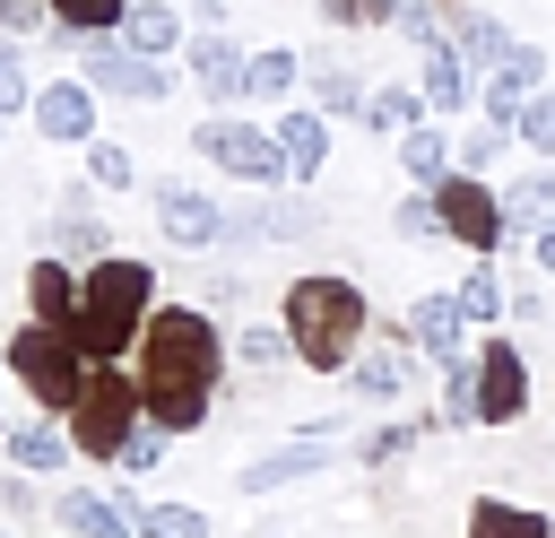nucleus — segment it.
<instances>
[{
	"label": "nucleus",
	"mask_w": 555,
	"mask_h": 538,
	"mask_svg": "<svg viewBox=\"0 0 555 538\" xmlns=\"http://www.w3.org/2000/svg\"><path fill=\"white\" fill-rule=\"evenodd\" d=\"M225 356L234 347L217 338V321L199 304H156L147 330H139V408H147V425L191 434L208 417V399H217Z\"/></svg>",
	"instance_id": "nucleus-1"
},
{
	"label": "nucleus",
	"mask_w": 555,
	"mask_h": 538,
	"mask_svg": "<svg viewBox=\"0 0 555 538\" xmlns=\"http://www.w3.org/2000/svg\"><path fill=\"white\" fill-rule=\"evenodd\" d=\"M364 321H373V304L356 278L312 269L286 286V338H295V364H312V373H347L364 347Z\"/></svg>",
	"instance_id": "nucleus-2"
},
{
	"label": "nucleus",
	"mask_w": 555,
	"mask_h": 538,
	"mask_svg": "<svg viewBox=\"0 0 555 538\" xmlns=\"http://www.w3.org/2000/svg\"><path fill=\"white\" fill-rule=\"evenodd\" d=\"M147 312H156V269H147V260H130V252H113V260H95V269H87L78 347H87L95 364H113V356L147 330Z\"/></svg>",
	"instance_id": "nucleus-3"
},
{
	"label": "nucleus",
	"mask_w": 555,
	"mask_h": 538,
	"mask_svg": "<svg viewBox=\"0 0 555 538\" xmlns=\"http://www.w3.org/2000/svg\"><path fill=\"white\" fill-rule=\"evenodd\" d=\"M9 373L26 382V399H35L43 417H69L78 390H87V373H95V356L78 347V330H61V321H26V330L9 338Z\"/></svg>",
	"instance_id": "nucleus-4"
},
{
	"label": "nucleus",
	"mask_w": 555,
	"mask_h": 538,
	"mask_svg": "<svg viewBox=\"0 0 555 538\" xmlns=\"http://www.w3.org/2000/svg\"><path fill=\"white\" fill-rule=\"evenodd\" d=\"M139 434V373H113V364H95L87 373V390H78V408H69V443L78 451H95V460H121V443Z\"/></svg>",
	"instance_id": "nucleus-5"
},
{
	"label": "nucleus",
	"mask_w": 555,
	"mask_h": 538,
	"mask_svg": "<svg viewBox=\"0 0 555 538\" xmlns=\"http://www.w3.org/2000/svg\"><path fill=\"white\" fill-rule=\"evenodd\" d=\"M191 148H199V165H217V174H234V182H251V191L286 182V148H278V130H260V121L208 113V121L191 130Z\"/></svg>",
	"instance_id": "nucleus-6"
},
{
	"label": "nucleus",
	"mask_w": 555,
	"mask_h": 538,
	"mask_svg": "<svg viewBox=\"0 0 555 538\" xmlns=\"http://www.w3.org/2000/svg\"><path fill=\"white\" fill-rule=\"evenodd\" d=\"M78 78H87L95 95H121V104H165V95H173L165 61L130 52L121 35H78Z\"/></svg>",
	"instance_id": "nucleus-7"
},
{
	"label": "nucleus",
	"mask_w": 555,
	"mask_h": 538,
	"mask_svg": "<svg viewBox=\"0 0 555 538\" xmlns=\"http://www.w3.org/2000/svg\"><path fill=\"white\" fill-rule=\"evenodd\" d=\"M156 234L173 243V252H208V243H225L234 234V208L217 200V191H199V182H156Z\"/></svg>",
	"instance_id": "nucleus-8"
},
{
	"label": "nucleus",
	"mask_w": 555,
	"mask_h": 538,
	"mask_svg": "<svg viewBox=\"0 0 555 538\" xmlns=\"http://www.w3.org/2000/svg\"><path fill=\"white\" fill-rule=\"evenodd\" d=\"M434 208H442V234L468 243V252H486V260H494V243L512 234V208L486 191V174H451V182L434 191Z\"/></svg>",
	"instance_id": "nucleus-9"
},
{
	"label": "nucleus",
	"mask_w": 555,
	"mask_h": 538,
	"mask_svg": "<svg viewBox=\"0 0 555 538\" xmlns=\"http://www.w3.org/2000/svg\"><path fill=\"white\" fill-rule=\"evenodd\" d=\"M338 460V443H330V417H312L295 443H278V451H260V460H243V495H269V486H295V477H321Z\"/></svg>",
	"instance_id": "nucleus-10"
},
{
	"label": "nucleus",
	"mask_w": 555,
	"mask_h": 538,
	"mask_svg": "<svg viewBox=\"0 0 555 538\" xmlns=\"http://www.w3.org/2000/svg\"><path fill=\"white\" fill-rule=\"evenodd\" d=\"M512 417H529V364H520L512 338H486V356H477V425H512Z\"/></svg>",
	"instance_id": "nucleus-11"
},
{
	"label": "nucleus",
	"mask_w": 555,
	"mask_h": 538,
	"mask_svg": "<svg viewBox=\"0 0 555 538\" xmlns=\"http://www.w3.org/2000/svg\"><path fill=\"white\" fill-rule=\"evenodd\" d=\"M26 121H35L52 148H87V139H95V87L61 69L52 87H35V113H26Z\"/></svg>",
	"instance_id": "nucleus-12"
},
{
	"label": "nucleus",
	"mask_w": 555,
	"mask_h": 538,
	"mask_svg": "<svg viewBox=\"0 0 555 538\" xmlns=\"http://www.w3.org/2000/svg\"><path fill=\"white\" fill-rule=\"evenodd\" d=\"M538 87H546V52H538V43H512L503 69L477 78V104H486V121H512V130H520V104H529Z\"/></svg>",
	"instance_id": "nucleus-13"
},
{
	"label": "nucleus",
	"mask_w": 555,
	"mask_h": 538,
	"mask_svg": "<svg viewBox=\"0 0 555 538\" xmlns=\"http://www.w3.org/2000/svg\"><path fill=\"white\" fill-rule=\"evenodd\" d=\"M408 338H416L425 356L460 364V356H468V304H460V286H434V295H416V304H408Z\"/></svg>",
	"instance_id": "nucleus-14"
},
{
	"label": "nucleus",
	"mask_w": 555,
	"mask_h": 538,
	"mask_svg": "<svg viewBox=\"0 0 555 538\" xmlns=\"http://www.w3.org/2000/svg\"><path fill=\"white\" fill-rule=\"evenodd\" d=\"M416 87H425V113H460V104H477V69L460 61L451 35L416 43Z\"/></svg>",
	"instance_id": "nucleus-15"
},
{
	"label": "nucleus",
	"mask_w": 555,
	"mask_h": 538,
	"mask_svg": "<svg viewBox=\"0 0 555 538\" xmlns=\"http://www.w3.org/2000/svg\"><path fill=\"white\" fill-rule=\"evenodd\" d=\"M182 52H191V78H199V95H217V104H234V95H243V69H251V52H243L225 26H199Z\"/></svg>",
	"instance_id": "nucleus-16"
},
{
	"label": "nucleus",
	"mask_w": 555,
	"mask_h": 538,
	"mask_svg": "<svg viewBox=\"0 0 555 538\" xmlns=\"http://www.w3.org/2000/svg\"><path fill=\"white\" fill-rule=\"evenodd\" d=\"M278 148H286V182H312L330 165V113L321 104H286L278 113Z\"/></svg>",
	"instance_id": "nucleus-17"
},
{
	"label": "nucleus",
	"mask_w": 555,
	"mask_h": 538,
	"mask_svg": "<svg viewBox=\"0 0 555 538\" xmlns=\"http://www.w3.org/2000/svg\"><path fill=\"white\" fill-rule=\"evenodd\" d=\"M304 87H312V104H321L330 121H356V113L373 104V87L356 78V61H338V52H312V61H304Z\"/></svg>",
	"instance_id": "nucleus-18"
},
{
	"label": "nucleus",
	"mask_w": 555,
	"mask_h": 538,
	"mask_svg": "<svg viewBox=\"0 0 555 538\" xmlns=\"http://www.w3.org/2000/svg\"><path fill=\"white\" fill-rule=\"evenodd\" d=\"M26 304H35V321H61V330H78L87 278H69V260H61V252H43V260L26 269Z\"/></svg>",
	"instance_id": "nucleus-19"
},
{
	"label": "nucleus",
	"mask_w": 555,
	"mask_h": 538,
	"mask_svg": "<svg viewBox=\"0 0 555 538\" xmlns=\"http://www.w3.org/2000/svg\"><path fill=\"white\" fill-rule=\"evenodd\" d=\"M52 512H61V529H69V538H139V529H130V512H121L113 495H95V486H69Z\"/></svg>",
	"instance_id": "nucleus-20"
},
{
	"label": "nucleus",
	"mask_w": 555,
	"mask_h": 538,
	"mask_svg": "<svg viewBox=\"0 0 555 538\" xmlns=\"http://www.w3.org/2000/svg\"><path fill=\"white\" fill-rule=\"evenodd\" d=\"M442 35H451V43H460V61H468V69H477V78H486V69H503V52H512V43H520V35H512V26H503V17H477V9H460V17H451V26H442Z\"/></svg>",
	"instance_id": "nucleus-21"
},
{
	"label": "nucleus",
	"mask_w": 555,
	"mask_h": 538,
	"mask_svg": "<svg viewBox=\"0 0 555 538\" xmlns=\"http://www.w3.org/2000/svg\"><path fill=\"white\" fill-rule=\"evenodd\" d=\"M121 43H130V52H147V61H165V52L182 43V9H173V0H130Z\"/></svg>",
	"instance_id": "nucleus-22"
},
{
	"label": "nucleus",
	"mask_w": 555,
	"mask_h": 538,
	"mask_svg": "<svg viewBox=\"0 0 555 538\" xmlns=\"http://www.w3.org/2000/svg\"><path fill=\"white\" fill-rule=\"evenodd\" d=\"M399 174L416 182V191H442L460 165H451V148H442V130L434 121H416V130H399Z\"/></svg>",
	"instance_id": "nucleus-23"
},
{
	"label": "nucleus",
	"mask_w": 555,
	"mask_h": 538,
	"mask_svg": "<svg viewBox=\"0 0 555 538\" xmlns=\"http://www.w3.org/2000/svg\"><path fill=\"white\" fill-rule=\"evenodd\" d=\"M356 399H399L408 390V347L399 338H382V347H356Z\"/></svg>",
	"instance_id": "nucleus-24"
},
{
	"label": "nucleus",
	"mask_w": 555,
	"mask_h": 538,
	"mask_svg": "<svg viewBox=\"0 0 555 538\" xmlns=\"http://www.w3.org/2000/svg\"><path fill=\"white\" fill-rule=\"evenodd\" d=\"M555 529V512H529V503H512V495H486L477 512H468V538H546Z\"/></svg>",
	"instance_id": "nucleus-25"
},
{
	"label": "nucleus",
	"mask_w": 555,
	"mask_h": 538,
	"mask_svg": "<svg viewBox=\"0 0 555 538\" xmlns=\"http://www.w3.org/2000/svg\"><path fill=\"white\" fill-rule=\"evenodd\" d=\"M295 87H304V52H286V43L251 52V69H243V95H251V104H278V95H295Z\"/></svg>",
	"instance_id": "nucleus-26"
},
{
	"label": "nucleus",
	"mask_w": 555,
	"mask_h": 538,
	"mask_svg": "<svg viewBox=\"0 0 555 538\" xmlns=\"http://www.w3.org/2000/svg\"><path fill=\"white\" fill-rule=\"evenodd\" d=\"M503 208H512V234H538V226H555V165H529V174L503 191Z\"/></svg>",
	"instance_id": "nucleus-27"
},
{
	"label": "nucleus",
	"mask_w": 555,
	"mask_h": 538,
	"mask_svg": "<svg viewBox=\"0 0 555 538\" xmlns=\"http://www.w3.org/2000/svg\"><path fill=\"white\" fill-rule=\"evenodd\" d=\"M52 252L78 260V269H95V260H113V234H104L87 208H61V217H52Z\"/></svg>",
	"instance_id": "nucleus-28"
},
{
	"label": "nucleus",
	"mask_w": 555,
	"mask_h": 538,
	"mask_svg": "<svg viewBox=\"0 0 555 538\" xmlns=\"http://www.w3.org/2000/svg\"><path fill=\"white\" fill-rule=\"evenodd\" d=\"M69 451H78V443H69V434H52V425H43V417H35V425H17V434H9V460H17V469H26V477H52V469H69Z\"/></svg>",
	"instance_id": "nucleus-29"
},
{
	"label": "nucleus",
	"mask_w": 555,
	"mask_h": 538,
	"mask_svg": "<svg viewBox=\"0 0 555 538\" xmlns=\"http://www.w3.org/2000/svg\"><path fill=\"white\" fill-rule=\"evenodd\" d=\"M234 364H243V373H278V364H295V338H286V321H251V330L234 338Z\"/></svg>",
	"instance_id": "nucleus-30"
},
{
	"label": "nucleus",
	"mask_w": 555,
	"mask_h": 538,
	"mask_svg": "<svg viewBox=\"0 0 555 538\" xmlns=\"http://www.w3.org/2000/svg\"><path fill=\"white\" fill-rule=\"evenodd\" d=\"M130 529H139V538H217L199 503H139V512H130Z\"/></svg>",
	"instance_id": "nucleus-31"
},
{
	"label": "nucleus",
	"mask_w": 555,
	"mask_h": 538,
	"mask_svg": "<svg viewBox=\"0 0 555 538\" xmlns=\"http://www.w3.org/2000/svg\"><path fill=\"white\" fill-rule=\"evenodd\" d=\"M52 17H61V35H121L130 0H52Z\"/></svg>",
	"instance_id": "nucleus-32"
},
{
	"label": "nucleus",
	"mask_w": 555,
	"mask_h": 538,
	"mask_svg": "<svg viewBox=\"0 0 555 538\" xmlns=\"http://www.w3.org/2000/svg\"><path fill=\"white\" fill-rule=\"evenodd\" d=\"M416 104H425V87H408V78H390V87H373V104H364V121H373V130H416Z\"/></svg>",
	"instance_id": "nucleus-33"
},
{
	"label": "nucleus",
	"mask_w": 555,
	"mask_h": 538,
	"mask_svg": "<svg viewBox=\"0 0 555 538\" xmlns=\"http://www.w3.org/2000/svg\"><path fill=\"white\" fill-rule=\"evenodd\" d=\"M87 182L95 191H139V156L113 148V139H87Z\"/></svg>",
	"instance_id": "nucleus-34"
},
{
	"label": "nucleus",
	"mask_w": 555,
	"mask_h": 538,
	"mask_svg": "<svg viewBox=\"0 0 555 538\" xmlns=\"http://www.w3.org/2000/svg\"><path fill=\"white\" fill-rule=\"evenodd\" d=\"M390 234H408V243H442V208H434V191H408V200L390 208Z\"/></svg>",
	"instance_id": "nucleus-35"
},
{
	"label": "nucleus",
	"mask_w": 555,
	"mask_h": 538,
	"mask_svg": "<svg viewBox=\"0 0 555 538\" xmlns=\"http://www.w3.org/2000/svg\"><path fill=\"white\" fill-rule=\"evenodd\" d=\"M451 382H442V425H477V356H460V364H442Z\"/></svg>",
	"instance_id": "nucleus-36"
},
{
	"label": "nucleus",
	"mask_w": 555,
	"mask_h": 538,
	"mask_svg": "<svg viewBox=\"0 0 555 538\" xmlns=\"http://www.w3.org/2000/svg\"><path fill=\"white\" fill-rule=\"evenodd\" d=\"M512 139H520L512 121H486V130H468V139H460V174H486V165H503V148H512Z\"/></svg>",
	"instance_id": "nucleus-37"
},
{
	"label": "nucleus",
	"mask_w": 555,
	"mask_h": 538,
	"mask_svg": "<svg viewBox=\"0 0 555 538\" xmlns=\"http://www.w3.org/2000/svg\"><path fill=\"white\" fill-rule=\"evenodd\" d=\"M460 304H468V321H494V312H512V295H503V278H494L486 260L460 278Z\"/></svg>",
	"instance_id": "nucleus-38"
},
{
	"label": "nucleus",
	"mask_w": 555,
	"mask_h": 538,
	"mask_svg": "<svg viewBox=\"0 0 555 538\" xmlns=\"http://www.w3.org/2000/svg\"><path fill=\"white\" fill-rule=\"evenodd\" d=\"M520 148H538V156H555V87H538V95L520 104Z\"/></svg>",
	"instance_id": "nucleus-39"
},
{
	"label": "nucleus",
	"mask_w": 555,
	"mask_h": 538,
	"mask_svg": "<svg viewBox=\"0 0 555 538\" xmlns=\"http://www.w3.org/2000/svg\"><path fill=\"white\" fill-rule=\"evenodd\" d=\"M0 113H35V78H26L17 43H0Z\"/></svg>",
	"instance_id": "nucleus-40"
},
{
	"label": "nucleus",
	"mask_w": 555,
	"mask_h": 538,
	"mask_svg": "<svg viewBox=\"0 0 555 538\" xmlns=\"http://www.w3.org/2000/svg\"><path fill=\"white\" fill-rule=\"evenodd\" d=\"M321 17H330V26H390L399 0H321Z\"/></svg>",
	"instance_id": "nucleus-41"
},
{
	"label": "nucleus",
	"mask_w": 555,
	"mask_h": 538,
	"mask_svg": "<svg viewBox=\"0 0 555 538\" xmlns=\"http://www.w3.org/2000/svg\"><path fill=\"white\" fill-rule=\"evenodd\" d=\"M156 460H165V425H139V434L121 443V469H130V477H147Z\"/></svg>",
	"instance_id": "nucleus-42"
},
{
	"label": "nucleus",
	"mask_w": 555,
	"mask_h": 538,
	"mask_svg": "<svg viewBox=\"0 0 555 538\" xmlns=\"http://www.w3.org/2000/svg\"><path fill=\"white\" fill-rule=\"evenodd\" d=\"M0 26H9V35H43V26H61V17H52V0H0Z\"/></svg>",
	"instance_id": "nucleus-43"
},
{
	"label": "nucleus",
	"mask_w": 555,
	"mask_h": 538,
	"mask_svg": "<svg viewBox=\"0 0 555 538\" xmlns=\"http://www.w3.org/2000/svg\"><path fill=\"white\" fill-rule=\"evenodd\" d=\"M390 26H399L408 43H434V35H442V17H434V0H399V17H390Z\"/></svg>",
	"instance_id": "nucleus-44"
},
{
	"label": "nucleus",
	"mask_w": 555,
	"mask_h": 538,
	"mask_svg": "<svg viewBox=\"0 0 555 538\" xmlns=\"http://www.w3.org/2000/svg\"><path fill=\"white\" fill-rule=\"evenodd\" d=\"M529 252H538V269L555 278V226H538V243H529Z\"/></svg>",
	"instance_id": "nucleus-45"
},
{
	"label": "nucleus",
	"mask_w": 555,
	"mask_h": 538,
	"mask_svg": "<svg viewBox=\"0 0 555 538\" xmlns=\"http://www.w3.org/2000/svg\"><path fill=\"white\" fill-rule=\"evenodd\" d=\"M199 9V26H225V0H191Z\"/></svg>",
	"instance_id": "nucleus-46"
},
{
	"label": "nucleus",
	"mask_w": 555,
	"mask_h": 538,
	"mask_svg": "<svg viewBox=\"0 0 555 538\" xmlns=\"http://www.w3.org/2000/svg\"><path fill=\"white\" fill-rule=\"evenodd\" d=\"M0 139H9V113H0Z\"/></svg>",
	"instance_id": "nucleus-47"
},
{
	"label": "nucleus",
	"mask_w": 555,
	"mask_h": 538,
	"mask_svg": "<svg viewBox=\"0 0 555 538\" xmlns=\"http://www.w3.org/2000/svg\"><path fill=\"white\" fill-rule=\"evenodd\" d=\"M0 443H9V434H0Z\"/></svg>",
	"instance_id": "nucleus-48"
},
{
	"label": "nucleus",
	"mask_w": 555,
	"mask_h": 538,
	"mask_svg": "<svg viewBox=\"0 0 555 538\" xmlns=\"http://www.w3.org/2000/svg\"><path fill=\"white\" fill-rule=\"evenodd\" d=\"M0 538H9V529H0Z\"/></svg>",
	"instance_id": "nucleus-49"
}]
</instances>
